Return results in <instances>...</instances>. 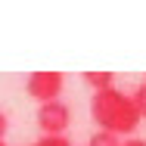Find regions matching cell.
<instances>
[{"instance_id": "obj_4", "label": "cell", "mask_w": 146, "mask_h": 146, "mask_svg": "<svg viewBox=\"0 0 146 146\" xmlns=\"http://www.w3.org/2000/svg\"><path fill=\"white\" fill-rule=\"evenodd\" d=\"M84 84L93 93H100V90L115 87V78H112V72H84Z\"/></svg>"}, {"instance_id": "obj_7", "label": "cell", "mask_w": 146, "mask_h": 146, "mask_svg": "<svg viewBox=\"0 0 146 146\" xmlns=\"http://www.w3.org/2000/svg\"><path fill=\"white\" fill-rule=\"evenodd\" d=\"M34 146H72V140H68V134H59V137H40Z\"/></svg>"}, {"instance_id": "obj_2", "label": "cell", "mask_w": 146, "mask_h": 146, "mask_svg": "<svg viewBox=\"0 0 146 146\" xmlns=\"http://www.w3.org/2000/svg\"><path fill=\"white\" fill-rule=\"evenodd\" d=\"M62 90H65V75L62 72H31L25 78V93L31 100H37L40 106L59 100Z\"/></svg>"}, {"instance_id": "obj_1", "label": "cell", "mask_w": 146, "mask_h": 146, "mask_svg": "<svg viewBox=\"0 0 146 146\" xmlns=\"http://www.w3.org/2000/svg\"><path fill=\"white\" fill-rule=\"evenodd\" d=\"M90 115L100 124V131L115 134V137L134 134L137 124H140V112H137L131 93L121 90V87H109V90L93 93V100H90Z\"/></svg>"}, {"instance_id": "obj_10", "label": "cell", "mask_w": 146, "mask_h": 146, "mask_svg": "<svg viewBox=\"0 0 146 146\" xmlns=\"http://www.w3.org/2000/svg\"><path fill=\"white\" fill-rule=\"evenodd\" d=\"M0 146H6V140H0Z\"/></svg>"}, {"instance_id": "obj_9", "label": "cell", "mask_w": 146, "mask_h": 146, "mask_svg": "<svg viewBox=\"0 0 146 146\" xmlns=\"http://www.w3.org/2000/svg\"><path fill=\"white\" fill-rule=\"evenodd\" d=\"M121 146H146V140H140V137H127Z\"/></svg>"}, {"instance_id": "obj_5", "label": "cell", "mask_w": 146, "mask_h": 146, "mask_svg": "<svg viewBox=\"0 0 146 146\" xmlns=\"http://www.w3.org/2000/svg\"><path fill=\"white\" fill-rule=\"evenodd\" d=\"M124 140L121 137H115V134H106V131H96V134H90L87 146H121Z\"/></svg>"}, {"instance_id": "obj_6", "label": "cell", "mask_w": 146, "mask_h": 146, "mask_svg": "<svg viewBox=\"0 0 146 146\" xmlns=\"http://www.w3.org/2000/svg\"><path fill=\"white\" fill-rule=\"evenodd\" d=\"M131 100H134V106H137L140 118H146V81H143V84H137V87L131 90Z\"/></svg>"}, {"instance_id": "obj_3", "label": "cell", "mask_w": 146, "mask_h": 146, "mask_svg": "<svg viewBox=\"0 0 146 146\" xmlns=\"http://www.w3.org/2000/svg\"><path fill=\"white\" fill-rule=\"evenodd\" d=\"M72 124V109L68 103L53 100V103H44L37 106V127H40V137H59L65 134Z\"/></svg>"}, {"instance_id": "obj_8", "label": "cell", "mask_w": 146, "mask_h": 146, "mask_svg": "<svg viewBox=\"0 0 146 146\" xmlns=\"http://www.w3.org/2000/svg\"><path fill=\"white\" fill-rule=\"evenodd\" d=\"M6 131H9V115H6L3 109H0V140L6 137Z\"/></svg>"}]
</instances>
